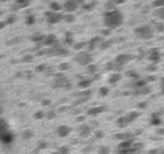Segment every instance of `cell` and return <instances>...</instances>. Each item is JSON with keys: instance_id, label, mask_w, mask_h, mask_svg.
Listing matches in <instances>:
<instances>
[{"instance_id": "6da1fadb", "label": "cell", "mask_w": 164, "mask_h": 154, "mask_svg": "<svg viewBox=\"0 0 164 154\" xmlns=\"http://www.w3.org/2000/svg\"><path fill=\"white\" fill-rule=\"evenodd\" d=\"M123 22V15L119 10H112V12H105L104 14V23L109 28H116L121 26Z\"/></svg>"}, {"instance_id": "7a4b0ae2", "label": "cell", "mask_w": 164, "mask_h": 154, "mask_svg": "<svg viewBox=\"0 0 164 154\" xmlns=\"http://www.w3.org/2000/svg\"><path fill=\"white\" fill-rule=\"evenodd\" d=\"M135 32H136V35L141 38H151L154 36V31H153V28L149 25H143V26L136 27Z\"/></svg>"}, {"instance_id": "3957f363", "label": "cell", "mask_w": 164, "mask_h": 154, "mask_svg": "<svg viewBox=\"0 0 164 154\" xmlns=\"http://www.w3.org/2000/svg\"><path fill=\"white\" fill-rule=\"evenodd\" d=\"M76 60L82 64V65H90L92 62V55L90 53H85V52H80L77 55H76Z\"/></svg>"}, {"instance_id": "277c9868", "label": "cell", "mask_w": 164, "mask_h": 154, "mask_svg": "<svg viewBox=\"0 0 164 154\" xmlns=\"http://www.w3.org/2000/svg\"><path fill=\"white\" fill-rule=\"evenodd\" d=\"M45 17L48 18L49 23H58L61 19H63L64 15H62L61 13H57V12H48L45 14Z\"/></svg>"}, {"instance_id": "5b68a950", "label": "cell", "mask_w": 164, "mask_h": 154, "mask_svg": "<svg viewBox=\"0 0 164 154\" xmlns=\"http://www.w3.org/2000/svg\"><path fill=\"white\" fill-rule=\"evenodd\" d=\"M131 55H128V54H119V55L116 58V64L118 65V67H122L123 68V65L126 63H128L130 60H131Z\"/></svg>"}, {"instance_id": "8992f818", "label": "cell", "mask_w": 164, "mask_h": 154, "mask_svg": "<svg viewBox=\"0 0 164 154\" xmlns=\"http://www.w3.org/2000/svg\"><path fill=\"white\" fill-rule=\"evenodd\" d=\"M63 8L65 9V12L72 13V12H74V10L78 8V3L77 2H73V0H69V2H65L64 3Z\"/></svg>"}, {"instance_id": "52a82bcc", "label": "cell", "mask_w": 164, "mask_h": 154, "mask_svg": "<svg viewBox=\"0 0 164 154\" xmlns=\"http://www.w3.org/2000/svg\"><path fill=\"white\" fill-rule=\"evenodd\" d=\"M57 134L61 136V137H65V136H68L71 134V127L69 126H65V125H62V126H59V127L57 129Z\"/></svg>"}, {"instance_id": "ba28073f", "label": "cell", "mask_w": 164, "mask_h": 154, "mask_svg": "<svg viewBox=\"0 0 164 154\" xmlns=\"http://www.w3.org/2000/svg\"><path fill=\"white\" fill-rule=\"evenodd\" d=\"M57 38L54 35H46L44 36V40H42V44L44 45H48V46H54L57 44Z\"/></svg>"}, {"instance_id": "9c48e42d", "label": "cell", "mask_w": 164, "mask_h": 154, "mask_svg": "<svg viewBox=\"0 0 164 154\" xmlns=\"http://www.w3.org/2000/svg\"><path fill=\"white\" fill-rule=\"evenodd\" d=\"M69 84V81L65 79L63 75H58V79L55 80V86L57 87H67V85Z\"/></svg>"}, {"instance_id": "30bf717a", "label": "cell", "mask_w": 164, "mask_h": 154, "mask_svg": "<svg viewBox=\"0 0 164 154\" xmlns=\"http://www.w3.org/2000/svg\"><path fill=\"white\" fill-rule=\"evenodd\" d=\"M132 148V141L131 140H124V141H122L121 142V145H119V152H124V150H128V149H131Z\"/></svg>"}, {"instance_id": "8fae6325", "label": "cell", "mask_w": 164, "mask_h": 154, "mask_svg": "<svg viewBox=\"0 0 164 154\" xmlns=\"http://www.w3.org/2000/svg\"><path fill=\"white\" fill-rule=\"evenodd\" d=\"M149 59L151 62H158V60L160 59V54H159V50H156V49H153L149 54Z\"/></svg>"}, {"instance_id": "7c38bea8", "label": "cell", "mask_w": 164, "mask_h": 154, "mask_svg": "<svg viewBox=\"0 0 164 154\" xmlns=\"http://www.w3.org/2000/svg\"><path fill=\"white\" fill-rule=\"evenodd\" d=\"M105 107H94V108H91V109H89V113L90 116H97V114H100L101 112H104L105 111Z\"/></svg>"}, {"instance_id": "4fadbf2b", "label": "cell", "mask_w": 164, "mask_h": 154, "mask_svg": "<svg viewBox=\"0 0 164 154\" xmlns=\"http://www.w3.org/2000/svg\"><path fill=\"white\" fill-rule=\"evenodd\" d=\"M5 134H8V132H7V123H5L4 121L0 119V140L3 139V136H4Z\"/></svg>"}, {"instance_id": "5bb4252c", "label": "cell", "mask_w": 164, "mask_h": 154, "mask_svg": "<svg viewBox=\"0 0 164 154\" xmlns=\"http://www.w3.org/2000/svg\"><path fill=\"white\" fill-rule=\"evenodd\" d=\"M63 8V5H61L59 3H51L50 4V9H51V12H57V13H59V10H61Z\"/></svg>"}, {"instance_id": "9a60e30c", "label": "cell", "mask_w": 164, "mask_h": 154, "mask_svg": "<svg viewBox=\"0 0 164 154\" xmlns=\"http://www.w3.org/2000/svg\"><path fill=\"white\" fill-rule=\"evenodd\" d=\"M117 123H118L119 127H124V126H127L130 122H128L127 117H121V118H119V119L117 121Z\"/></svg>"}, {"instance_id": "2e32d148", "label": "cell", "mask_w": 164, "mask_h": 154, "mask_svg": "<svg viewBox=\"0 0 164 154\" xmlns=\"http://www.w3.org/2000/svg\"><path fill=\"white\" fill-rule=\"evenodd\" d=\"M99 41H101V37H94V38H91V41L89 42L90 49H94L96 44H99Z\"/></svg>"}, {"instance_id": "e0dca14e", "label": "cell", "mask_w": 164, "mask_h": 154, "mask_svg": "<svg viewBox=\"0 0 164 154\" xmlns=\"http://www.w3.org/2000/svg\"><path fill=\"white\" fill-rule=\"evenodd\" d=\"M90 134V127H87V126H82V129H81V135L86 137V136H89Z\"/></svg>"}, {"instance_id": "ac0fdd59", "label": "cell", "mask_w": 164, "mask_h": 154, "mask_svg": "<svg viewBox=\"0 0 164 154\" xmlns=\"http://www.w3.org/2000/svg\"><path fill=\"white\" fill-rule=\"evenodd\" d=\"M155 30L158 32H164V23L163 22H155Z\"/></svg>"}, {"instance_id": "d6986e66", "label": "cell", "mask_w": 164, "mask_h": 154, "mask_svg": "<svg viewBox=\"0 0 164 154\" xmlns=\"http://www.w3.org/2000/svg\"><path fill=\"white\" fill-rule=\"evenodd\" d=\"M137 117H139V113L137 112H132V113H130L127 116V119H128V122H132V121H135Z\"/></svg>"}, {"instance_id": "ffe728a7", "label": "cell", "mask_w": 164, "mask_h": 154, "mask_svg": "<svg viewBox=\"0 0 164 154\" xmlns=\"http://www.w3.org/2000/svg\"><path fill=\"white\" fill-rule=\"evenodd\" d=\"M90 84H91V81H90V80H84V81H81V82H80L78 86L81 87V89H85V87H89Z\"/></svg>"}, {"instance_id": "44dd1931", "label": "cell", "mask_w": 164, "mask_h": 154, "mask_svg": "<svg viewBox=\"0 0 164 154\" xmlns=\"http://www.w3.org/2000/svg\"><path fill=\"white\" fill-rule=\"evenodd\" d=\"M146 86V82L144 80H140V81H136L135 82V87H137V89H143V87Z\"/></svg>"}, {"instance_id": "7402d4cb", "label": "cell", "mask_w": 164, "mask_h": 154, "mask_svg": "<svg viewBox=\"0 0 164 154\" xmlns=\"http://www.w3.org/2000/svg\"><path fill=\"white\" fill-rule=\"evenodd\" d=\"M63 18L67 21L68 23H72V22H74V19H76V18H74V15H73V14H71V13H68L67 15H64Z\"/></svg>"}, {"instance_id": "603a6c76", "label": "cell", "mask_w": 164, "mask_h": 154, "mask_svg": "<svg viewBox=\"0 0 164 154\" xmlns=\"http://www.w3.org/2000/svg\"><path fill=\"white\" fill-rule=\"evenodd\" d=\"M119 79H121V75H119V73H114V75L110 77V80H109V82H110V84H114V82H117Z\"/></svg>"}, {"instance_id": "cb8c5ba5", "label": "cell", "mask_w": 164, "mask_h": 154, "mask_svg": "<svg viewBox=\"0 0 164 154\" xmlns=\"http://www.w3.org/2000/svg\"><path fill=\"white\" fill-rule=\"evenodd\" d=\"M34 132H32V130H26L23 131V139H31Z\"/></svg>"}, {"instance_id": "d4e9b609", "label": "cell", "mask_w": 164, "mask_h": 154, "mask_svg": "<svg viewBox=\"0 0 164 154\" xmlns=\"http://www.w3.org/2000/svg\"><path fill=\"white\" fill-rule=\"evenodd\" d=\"M12 139H13V137H12V134H9V132H8V134H5V135L3 136V139H2V140H3L4 142H7V144H8V142L12 141Z\"/></svg>"}, {"instance_id": "484cf974", "label": "cell", "mask_w": 164, "mask_h": 154, "mask_svg": "<svg viewBox=\"0 0 164 154\" xmlns=\"http://www.w3.org/2000/svg\"><path fill=\"white\" fill-rule=\"evenodd\" d=\"M155 15L156 17H159L160 19H164V8H159L155 12Z\"/></svg>"}, {"instance_id": "4316f807", "label": "cell", "mask_w": 164, "mask_h": 154, "mask_svg": "<svg viewBox=\"0 0 164 154\" xmlns=\"http://www.w3.org/2000/svg\"><path fill=\"white\" fill-rule=\"evenodd\" d=\"M96 65H94V64H90V65H87V73H95L96 72Z\"/></svg>"}, {"instance_id": "83f0119b", "label": "cell", "mask_w": 164, "mask_h": 154, "mask_svg": "<svg viewBox=\"0 0 164 154\" xmlns=\"http://www.w3.org/2000/svg\"><path fill=\"white\" fill-rule=\"evenodd\" d=\"M31 38H32V41H41V42H42V40H44V35L37 34V35H34Z\"/></svg>"}, {"instance_id": "f1b7e54d", "label": "cell", "mask_w": 164, "mask_h": 154, "mask_svg": "<svg viewBox=\"0 0 164 154\" xmlns=\"http://www.w3.org/2000/svg\"><path fill=\"white\" fill-rule=\"evenodd\" d=\"M65 42L67 44H73V36H72V34H68L65 35Z\"/></svg>"}, {"instance_id": "f546056e", "label": "cell", "mask_w": 164, "mask_h": 154, "mask_svg": "<svg viewBox=\"0 0 164 154\" xmlns=\"http://www.w3.org/2000/svg\"><path fill=\"white\" fill-rule=\"evenodd\" d=\"M154 7L164 8V0H156V2H154Z\"/></svg>"}, {"instance_id": "4dcf8cb0", "label": "cell", "mask_w": 164, "mask_h": 154, "mask_svg": "<svg viewBox=\"0 0 164 154\" xmlns=\"http://www.w3.org/2000/svg\"><path fill=\"white\" fill-rule=\"evenodd\" d=\"M151 123H153V125H159V123H160V118H159V117H156L155 113H154V116H153V121H151Z\"/></svg>"}, {"instance_id": "1f68e13d", "label": "cell", "mask_w": 164, "mask_h": 154, "mask_svg": "<svg viewBox=\"0 0 164 154\" xmlns=\"http://www.w3.org/2000/svg\"><path fill=\"white\" fill-rule=\"evenodd\" d=\"M99 154H109V148L107 146H101L99 149Z\"/></svg>"}, {"instance_id": "d6a6232c", "label": "cell", "mask_w": 164, "mask_h": 154, "mask_svg": "<svg viewBox=\"0 0 164 154\" xmlns=\"http://www.w3.org/2000/svg\"><path fill=\"white\" fill-rule=\"evenodd\" d=\"M107 69H116V63L114 62H109L107 65H105Z\"/></svg>"}, {"instance_id": "836d02e7", "label": "cell", "mask_w": 164, "mask_h": 154, "mask_svg": "<svg viewBox=\"0 0 164 154\" xmlns=\"http://www.w3.org/2000/svg\"><path fill=\"white\" fill-rule=\"evenodd\" d=\"M100 94H101L103 96L108 95V94H109V89H108V87H101V89H100Z\"/></svg>"}, {"instance_id": "e575fe53", "label": "cell", "mask_w": 164, "mask_h": 154, "mask_svg": "<svg viewBox=\"0 0 164 154\" xmlns=\"http://www.w3.org/2000/svg\"><path fill=\"white\" fill-rule=\"evenodd\" d=\"M28 4H30L28 2H23V0H21V2L17 3V7H21V8H22V7H27Z\"/></svg>"}, {"instance_id": "d590c367", "label": "cell", "mask_w": 164, "mask_h": 154, "mask_svg": "<svg viewBox=\"0 0 164 154\" xmlns=\"http://www.w3.org/2000/svg\"><path fill=\"white\" fill-rule=\"evenodd\" d=\"M68 153H69V149L68 148H65V146L61 148V150H59V154H68Z\"/></svg>"}, {"instance_id": "8d00e7d4", "label": "cell", "mask_w": 164, "mask_h": 154, "mask_svg": "<svg viewBox=\"0 0 164 154\" xmlns=\"http://www.w3.org/2000/svg\"><path fill=\"white\" fill-rule=\"evenodd\" d=\"M130 77H133V79H137V77H139V73H136L135 72V71H130V72L127 73Z\"/></svg>"}, {"instance_id": "74e56055", "label": "cell", "mask_w": 164, "mask_h": 154, "mask_svg": "<svg viewBox=\"0 0 164 154\" xmlns=\"http://www.w3.org/2000/svg\"><path fill=\"white\" fill-rule=\"evenodd\" d=\"M86 45V42H80V44H76L74 45V49H82Z\"/></svg>"}, {"instance_id": "f35d334b", "label": "cell", "mask_w": 164, "mask_h": 154, "mask_svg": "<svg viewBox=\"0 0 164 154\" xmlns=\"http://www.w3.org/2000/svg\"><path fill=\"white\" fill-rule=\"evenodd\" d=\"M46 117H48V118H50V119H53L54 117H55V112H53V111H51V112L46 113Z\"/></svg>"}, {"instance_id": "ab89813d", "label": "cell", "mask_w": 164, "mask_h": 154, "mask_svg": "<svg viewBox=\"0 0 164 154\" xmlns=\"http://www.w3.org/2000/svg\"><path fill=\"white\" fill-rule=\"evenodd\" d=\"M34 21H35V17H34V15H30V17L27 18V23L32 25V23H34Z\"/></svg>"}, {"instance_id": "60d3db41", "label": "cell", "mask_w": 164, "mask_h": 154, "mask_svg": "<svg viewBox=\"0 0 164 154\" xmlns=\"http://www.w3.org/2000/svg\"><path fill=\"white\" fill-rule=\"evenodd\" d=\"M59 68H61V69H68V68H69V64H68V63H67V64H65V63H64V64H61V67H59Z\"/></svg>"}, {"instance_id": "b9f144b4", "label": "cell", "mask_w": 164, "mask_h": 154, "mask_svg": "<svg viewBox=\"0 0 164 154\" xmlns=\"http://www.w3.org/2000/svg\"><path fill=\"white\" fill-rule=\"evenodd\" d=\"M42 117H44V113L42 112H37L35 114V118H42Z\"/></svg>"}, {"instance_id": "7bdbcfd3", "label": "cell", "mask_w": 164, "mask_h": 154, "mask_svg": "<svg viewBox=\"0 0 164 154\" xmlns=\"http://www.w3.org/2000/svg\"><path fill=\"white\" fill-rule=\"evenodd\" d=\"M109 45H110V44H109V41H108V42H107V41H104V44H101L100 48H101V49H105V48L109 46Z\"/></svg>"}, {"instance_id": "ee69618b", "label": "cell", "mask_w": 164, "mask_h": 154, "mask_svg": "<svg viewBox=\"0 0 164 154\" xmlns=\"http://www.w3.org/2000/svg\"><path fill=\"white\" fill-rule=\"evenodd\" d=\"M92 7H94V4H84V8L85 9H91Z\"/></svg>"}, {"instance_id": "f6af8a7d", "label": "cell", "mask_w": 164, "mask_h": 154, "mask_svg": "<svg viewBox=\"0 0 164 154\" xmlns=\"http://www.w3.org/2000/svg\"><path fill=\"white\" fill-rule=\"evenodd\" d=\"M15 19V17H10V18H8L7 19V23H13V21Z\"/></svg>"}, {"instance_id": "bcb514c9", "label": "cell", "mask_w": 164, "mask_h": 154, "mask_svg": "<svg viewBox=\"0 0 164 154\" xmlns=\"http://www.w3.org/2000/svg\"><path fill=\"white\" fill-rule=\"evenodd\" d=\"M96 137H103V132H101V131H96Z\"/></svg>"}, {"instance_id": "7dc6e473", "label": "cell", "mask_w": 164, "mask_h": 154, "mask_svg": "<svg viewBox=\"0 0 164 154\" xmlns=\"http://www.w3.org/2000/svg\"><path fill=\"white\" fill-rule=\"evenodd\" d=\"M103 35H109V30H103Z\"/></svg>"}, {"instance_id": "c3c4849f", "label": "cell", "mask_w": 164, "mask_h": 154, "mask_svg": "<svg viewBox=\"0 0 164 154\" xmlns=\"http://www.w3.org/2000/svg\"><path fill=\"white\" fill-rule=\"evenodd\" d=\"M162 86H163V89H162V92H163V94H164V79H163V85H162Z\"/></svg>"}, {"instance_id": "681fc988", "label": "cell", "mask_w": 164, "mask_h": 154, "mask_svg": "<svg viewBox=\"0 0 164 154\" xmlns=\"http://www.w3.org/2000/svg\"><path fill=\"white\" fill-rule=\"evenodd\" d=\"M25 60H31V57H25Z\"/></svg>"}, {"instance_id": "f907efd6", "label": "cell", "mask_w": 164, "mask_h": 154, "mask_svg": "<svg viewBox=\"0 0 164 154\" xmlns=\"http://www.w3.org/2000/svg\"><path fill=\"white\" fill-rule=\"evenodd\" d=\"M0 58H2V55H0Z\"/></svg>"}]
</instances>
